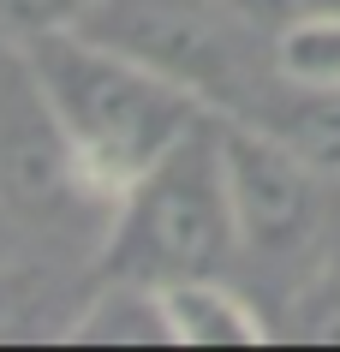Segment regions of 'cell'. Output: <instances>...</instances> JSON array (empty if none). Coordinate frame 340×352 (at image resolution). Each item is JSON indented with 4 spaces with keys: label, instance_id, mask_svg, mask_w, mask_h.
Here are the masks:
<instances>
[{
    "label": "cell",
    "instance_id": "1",
    "mask_svg": "<svg viewBox=\"0 0 340 352\" xmlns=\"http://www.w3.org/2000/svg\"><path fill=\"white\" fill-rule=\"evenodd\" d=\"M24 66L36 84V102L48 108L66 167L102 197H120L209 113L173 78L137 66L132 54L84 30L24 36Z\"/></svg>",
    "mask_w": 340,
    "mask_h": 352
},
{
    "label": "cell",
    "instance_id": "2",
    "mask_svg": "<svg viewBox=\"0 0 340 352\" xmlns=\"http://www.w3.org/2000/svg\"><path fill=\"white\" fill-rule=\"evenodd\" d=\"M239 257V215L227 197L221 120L203 113L155 167H144L113 197L102 280L173 287V280L221 275Z\"/></svg>",
    "mask_w": 340,
    "mask_h": 352
},
{
    "label": "cell",
    "instance_id": "3",
    "mask_svg": "<svg viewBox=\"0 0 340 352\" xmlns=\"http://www.w3.org/2000/svg\"><path fill=\"white\" fill-rule=\"evenodd\" d=\"M72 30L132 54L137 66L191 90L203 108L227 113L245 90V42L257 36L221 0H90Z\"/></svg>",
    "mask_w": 340,
    "mask_h": 352
},
{
    "label": "cell",
    "instance_id": "4",
    "mask_svg": "<svg viewBox=\"0 0 340 352\" xmlns=\"http://www.w3.org/2000/svg\"><path fill=\"white\" fill-rule=\"evenodd\" d=\"M221 167H227V197L239 215V245L251 251H286L304 245L322 215V173L299 149L275 138L257 120H227L221 126Z\"/></svg>",
    "mask_w": 340,
    "mask_h": 352
},
{
    "label": "cell",
    "instance_id": "5",
    "mask_svg": "<svg viewBox=\"0 0 340 352\" xmlns=\"http://www.w3.org/2000/svg\"><path fill=\"white\" fill-rule=\"evenodd\" d=\"M155 305L168 322V346H269V322L257 316V305L221 275L155 287Z\"/></svg>",
    "mask_w": 340,
    "mask_h": 352
},
{
    "label": "cell",
    "instance_id": "6",
    "mask_svg": "<svg viewBox=\"0 0 340 352\" xmlns=\"http://www.w3.org/2000/svg\"><path fill=\"white\" fill-rule=\"evenodd\" d=\"M72 346H168V322L155 305V287L132 280H102V293L60 329Z\"/></svg>",
    "mask_w": 340,
    "mask_h": 352
},
{
    "label": "cell",
    "instance_id": "7",
    "mask_svg": "<svg viewBox=\"0 0 340 352\" xmlns=\"http://www.w3.org/2000/svg\"><path fill=\"white\" fill-rule=\"evenodd\" d=\"M257 126L286 138L317 173H340V84H293L286 78V96L269 102Z\"/></svg>",
    "mask_w": 340,
    "mask_h": 352
},
{
    "label": "cell",
    "instance_id": "8",
    "mask_svg": "<svg viewBox=\"0 0 340 352\" xmlns=\"http://www.w3.org/2000/svg\"><path fill=\"white\" fill-rule=\"evenodd\" d=\"M275 66L293 84H340V12H299L275 36Z\"/></svg>",
    "mask_w": 340,
    "mask_h": 352
},
{
    "label": "cell",
    "instance_id": "9",
    "mask_svg": "<svg viewBox=\"0 0 340 352\" xmlns=\"http://www.w3.org/2000/svg\"><path fill=\"white\" fill-rule=\"evenodd\" d=\"M42 293H48V275L42 269H0V346L36 334Z\"/></svg>",
    "mask_w": 340,
    "mask_h": 352
},
{
    "label": "cell",
    "instance_id": "10",
    "mask_svg": "<svg viewBox=\"0 0 340 352\" xmlns=\"http://www.w3.org/2000/svg\"><path fill=\"white\" fill-rule=\"evenodd\" d=\"M90 12V0H0V24L12 36H42V30H72Z\"/></svg>",
    "mask_w": 340,
    "mask_h": 352
},
{
    "label": "cell",
    "instance_id": "11",
    "mask_svg": "<svg viewBox=\"0 0 340 352\" xmlns=\"http://www.w3.org/2000/svg\"><path fill=\"white\" fill-rule=\"evenodd\" d=\"M299 334H304V340H317V346H340V269H328V275L304 293Z\"/></svg>",
    "mask_w": 340,
    "mask_h": 352
},
{
    "label": "cell",
    "instance_id": "12",
    "mask_svg": "<svg viewBox=\"0 0 340 352\" xmlns=\"http://www.w3.org/2000/svg\"><path fill=\"white\" fill-rule=\"evenodd\" d=\"M221 6L245 24V30H257V36H269V42L304 12V0H221Z\"/></svg>",
    "mask_w": 340,
    "mask_h": 352
},
{
    "label": "cell",
    "instance_id": "13",
    "mask_svg": "<svg viewBox=\"0 0 340 352\" xmlns=\"http://www.w3.org/2000/svg\"><path fill=\"white\" fill-rule=\"evenodd\" d=\"M304 12H340V0H304Z\"/></svg>",
    "mask_w": 340,
    "mask_h": 352
}]
</instances>
